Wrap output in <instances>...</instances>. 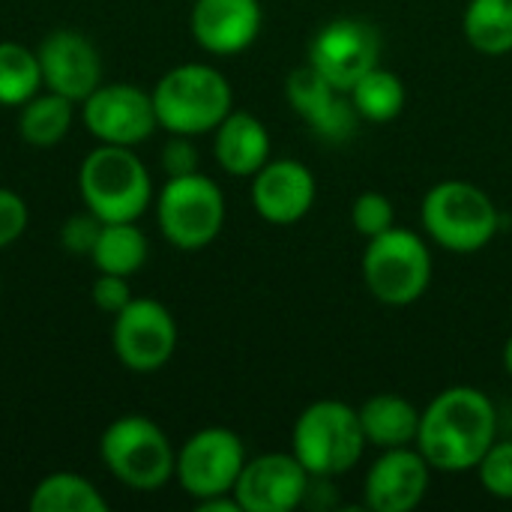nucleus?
Returning <instances> with one entry per match:
<instances>
[{
    "label": "nucleus",
    "mask_w": 512,
    "mask_h": 512,
    "mask_svg": "<svg viewBox=\"0 0 512 512\" xmlns=\"http://www.w3.org/2000/svg\"><path fill=\"white\" fill-rule=\"evenodd\" d=\"M498 435V411L492 399L468 384L441 390L420 414L417 450L432 471L465 474L477 471Z\"/></svg>",
    "instance_id": "nucleus-1"
},
{
    "label": "nucleus",
    "mask_w": 512,
    "mask_h": 512,
    "mask_svg": "<svg viewBox=\"0 0 512 512\" xmlns=\"http://www.w3.org/2000/svg\"><path fill=\"white\" fill-rule=\"evenodd\" d=\"M78 192L99 222H138L153 204V177L135 147L99 144L78 168Z\"/></svg>",
    "instance_id": "nucleus-2"
},
{
    "label": "nucleus",
    "mask_w": 512,
    "mask_h": 512,
    "mask_svg": "<svg viewBox=\"0 0 512 512\" xmlns=\"http://www.w3.org/2000/svg\"><path fill=\"white\" fill-rule=\"evenodd\" d=\"M150 93L159 129L168 135H207L234 111V90L210 63H180L168 69Z\"/></svg>",
    "instance_id": "nucleus-3"
},
{
    "label": "nucleus",
    "mask_w": 512,
    "mask_h": 512,
    "mask_svg": "<svg viewBox=\"0 0 512 512\" xmlns=\"http://www.w3.org/2000/svg\"><path fill=\"white\" fill-rule=\"evenodd\" d=\"M369 441L357 408L339 399L312 402L294 423L291 453L309 471V477H342L354 471Z\"/></svg>",
    "instance_id": "nucleus-4"
},
{
    "label": "nucleus",
    "mask_w": 512,
    "mask_h": 512,
    "mask_svg": "<svg viewBox=\"0 0 512 512\" xmlns=\"http://www.w3.org/2000/svg\"><path fill=\"white\" fill-rule=\"evenodd\" d=\"M420 219L426 234L453 255H474L486 249L501 228L495 201L468 180L435 183L420 204Z\"/></svg>",
    "instance_id": "nucleus-5"
},
{
    "label": "nucleus",
    "mask_w": 512,
    "mask_h": 512,
    "mask_svg": "<svg viewBox=\"0 0 512 512\" xmlns=\"http://www.w3.org/2000/svg\"><path fill=\"white\" fill-rule=\"evenodd\" d=\"M99 456L108 474L135 492H159L174 480L177 450L171 438L144 414H123L99 438Z\"/></svg>",
    "instance_id": "nucleus-6"
},
{
    "label": "nucleus",
    "mask_w": 512,
    "mask_h": 512,
    "mask_svg": "<svg viewBox=\"0 0 512 512\" xmlns=\"http://www.w3.org/2000/svg\"><path fill=\"white\" fill-rule=\"evenodd\" d=\"M363 282L384 306H414L432 282V252L426 240L399 225L372 237L363 252Z\"/></svg>",
    "instance_id": "nucleus-7"
},
{
    "label": "nucleus",
    "mask_w": 512,
    "mask_h": 512,
    "mask_svg": "<svg viewBox=\"0 0 512 512\" xmlns=\"http://www.w3.org/2000/svg\"><path fill=\"white\" fill-rule=\"evenodd\" d=\"M153 204L162 237L180 252L210 246L225 228V195L219 183L201 171L168 177Z\"/></svg>",
    "instance_id": "nucleus-8"
},
{
    "label": "nucleus",
    "mask_w": 512,
    "mask_h": 512,
    "mask_svg": "<svg viewBox=\"0 0 512 512\" xmlns=\"http://www.w3.org/2000/svg\"><path fill=\"white\" fill-rule=\"evenodd\" d=\"M177 321L171 309L153 297H132V303L114 315L111 348L114 357L135 375H153L165 369L177 351Z\"/></svg>",
    "instance_id": "nucleus-9"
},
{
    "label": "nucleus",
    "mask_w": 512,
    "mask_h": 512,
    "mask_svg": "<svg viewBox=\"0 0 512 512\" xmlns=\"http://www.w3.org/2000/svg\"><path fill=\"white\" fill-rule=\"evenodd\" d=\"M243 465L246 447L240 435L225 426H207L177 450L174 477L180 489L198 504L204 498L234 495Z\"/></svg>",
    "instance_id": "nucleus-10"
},
{
    "label": "nucleus",
    "mask_w": 512,
    "mask_h": 512,
    "mask_svg": "<svg viewBox=\"0 0 512 512\" xmlns=\"http://www.w3.org/2000/svg\"><path fill=\"white\" fill-rule=\"evenodd\" d=\"M81 123L90 138L117 147H138L159 129L153 93L129 81H102L81 102Z\"/></svg>",
    "instance_id": "nucleus-11"
},
{
    "label": "nucleus",
    "mask_w": 512,
    "mask_h": 512,
    "mask_svg": "<svg viewBox=\"0 0 512 512\" xmlns=\"http://www.w3.org/2000/svg\"><path fill=\"white\" fill-rule=\"evenodd\" d=\"M381 60V36L369 21L336 18L324 24L309 42V66L333 87L351 90Z\"/></svg>",
    "instance_id": "nucleus-12"
},
{
    "label": "nucleus",
    "mask_w": 512,
    "mask_h": 512,
    "mask_svg": "<svg viewBox=\"0 0 512 512\" xmlns=\"http://www.w3.org/2000/svg\"><path fill=\"white\" fill-rule=\"evenodd\" d=\"M309 480V471L294 453H264L246 459L234 498L243 512H291L303 507Z\"/></svg>",
    "instance_id": "nucleus-13"
},
{
    "label": "nucleus",
    "mask_w": 512,
    "mask_h": 512,
    "mask_svg": "<svg viewBox=\"0 0 512 512\" xmlns=\"http://www.w3.org/2000/svg\"><path fill=\"white\" fill-rule=\"evenodd\" d=\"M285 99H288L291 111L300 114L306 120V126L330 144H342V141L354 138L357 126H360V114H357L351 96L345 90L333 87L309 63L297 66L288 75Z\"/></svg>",
    "instance_id": "nucleus-14"
},
{
    "label": "nucleus",
    "mask_w": 512,
    "mask_h": 512,
    "mask_svg": "<svg viewBox=\"0 0 512 512\" xmlns=\"http://www.w3.org/2000/svg\"><path fill=\"white\" fill-rule=\"evenodd\" d=\"M36 57L42 69V87L72 99L75 105H81L102 84V57L96 45L78 30H51L39 42Z\"/></svg>",
    "instance_id": "nucleus-15"
},
{
    "label": "nucleus",
    "mask_w": 512,
    "mask_h": 512,
    "mask_svg": "<svg viewBox=\"0 0 512 512\" xmlns=\"http://www.w3.org/2000/svg\"><path fill=\"white\" fill-rule=\"evenodd\" d=\"M429 480L432 465L417 447H393L372 462L363 480V501L375 512H411L423 504Z\"/></svg>",
    "instance_id": "nucleus-16"
},
{
    "label": "nucleus",
    "mask_w": 512,
    "mask_h": 512,
    "mask_svg": "<svg viewBox=\"0 0 512 512\" xmlns=\"http://www.w3.org/2000/svg\"><path fill=\"white\" fill-rule=\"evenodd\" d=\"M318 195L315 174L297 159H270L252 174V207L270 225L300 222Z\"/></svg>",
    "instance_id": "nucleus-17"
},
{
    "label": "nucleus",
    "mask_w": 512,
    "mask_h": 512,
    "mask_svg": "<svg viewBox=\"0 0 512 512\" xmlns=\"http://www.w3.org/2000/svg\"><path fill=\"white\" fill-rule=\"evenodd\" d=\"M264 15L258 0H195L189 12L192 39L216 57L246 51L261 33Z\"/></svg>",
    "instance_id": "nucleus-18"
},
{
    "label": "nucleus",
    "mask_w": 512,
    "mask_h": 512,
    "mask_svg": "<svg viewBox=\"0 0 512 512\" xmlns=\"http://www.w3.org/2000/svg\"><path fill=\"white\" fill-rule=\"evenodd\" d=\"M270 132L249 111H231L213 129V156L231 177H252L270 162Z\"/></svg>",
    "instance_id": "nucleus-19"
},
{
    "label": "nucleus",
    "mask_w": 512,
    "mask_h": 512,
    "mask_svg": "<svg viewBox=\"0 0 512 512\" xmlns=\"http://www.w3.org/2000/svg\"><path fill=\"white\" fill-rule=\"evenodd\" d=\"M363 435L372 447L393 450V447H417L420 432V414L414 402H408L399 393H378L366 399L360 408Z\"/></svg>",
    "instance_id": "nucleus-20"
},
{
    "label": "nucleus",
    "mask_w": 512,
    "mask_h": 512,
    "mask_svg": "<svg viewBox=\"0 0 512 512\" xmlns=\"http://www.w3.org/2000/svg\"><path fill=\"white\" fill-rule=\"evenodd\" d=\"M72 120L75 102L42 87L18 108V135L30 147H54L69 135Z\"/></svg>",
    "instance_id": "nucleus-21"
},
{
    "label": "nucleus",
    "mask_w": 512,
    "mask_h": 512,
    "mask_svg": "<svg viewBox=\"0 0 512 512\" xmlns=\"http://www.w3.org/2000/svg\"><path fill=\"white\" fill-rule=\"evenodd\" d=\"M147 255H150L147 234L135 222H102L90 261L99 273L132 276L147 264Z\"/></svg>",
    "instance_id": "nucleus-22"
},
{
    "label": "nucleus",
    "mask_w": 512,
    "mask_h": 512,
    "mask_svg": "<svg viewBox=\"0 0 512 512\" xmlns=\"http://www.w3.org/2000/svg\"><path fill=\"white\" fill-rule=\"evenodd\" d=\"M30 512H108L102 492L81 474L54 471L30 492Z\"/></svg>",
    "instance_id": "nucleus-23"
},
{
    "label": "nucleus",
    "mask_w": 512,
    "mask_h": 512,
    "mask_svg": "<svg viewBox=\"0 0 512 512\" xmlns=\"http://www.w3.org/2000/svg\"><path fill=\"white\" fill-rule=\"evenodd\" d=\"M465 39L474 51L504 57L512 51V0H468L462 15Z\"/></svg>",
    "instance_id": "nucleus-24"
},
{
    "label": "nucleus",
    "mask_w": 512,
    "mask_h": 512,
    "mask_svg": "<svg viewBox=\"0 0 512 512\" xmlns=\"http://www.w3.org/2000/svg\"><path fill=\"white\" fill-rule=\"evenodd\" d=\"M360 120H369V123H390L402 114L405 108V84L396 72L384 69V66H375L369 69L351 90H348Z\"/></svg>",
    "instance_id": "nucleus-25"
},
{
    "label": "nucleus",
    "mask_w": 512,
    "mask_h": 512,
    "mask_svg": "<svg viewBox=\"0 0 512 512\" xmlns=\"http://www.w3.org/2000/svg\"><path fill=\"white\" fill-rule=\"evenodd\" d=\"M42 90V69L36 48L3 39L0 42V105L21 108Z\"/></svg>",
    "instance_id": "nucleus-26"
},
{
    "label": "nucleus",
    "mask_w": 512,
    "mask_h": 512,
    "mask_svg": "<svg viewBox=\"0 0 512 512\" xmlns=\"http://www.w3.org/2000/svg\"><path fill=\"white\" fill-rule=\"evenodd\" d=\"M351 222L360 237L372 240L396 225V207L384 192H360L351 204Z\"/></svg>",
    "instance_id": "nucleus-27"
},
{
    "label": "nucleus",
    "mask_w": 512,
    "mask_h": 512,
    "mask_svg": "<svg viewBox=\"0 0 512 512\" xmlns=\"http://www.w3.org/2000/svg\"><path fill=\"white\" fill-rule=\"evenodd\" d=\"M480 486L498 498V501H512V438L510 441H495L489 453L477 465Z\"/></svg>",
    "instance_id": "nucleus-28"
},
{
    "label": "nucleus",
    "mask_w": 512,
    "mask_h": 512,
    "mask_svg": "<svg viewBox=\"0 0 512 512\" xmlns=\"http://www.w3.org/2000/svg\"><path fill=\"white\" fill-rule=\"evenodd\" d=\"M99 231H102V222H99L90 210L75 213V216H69V219L60 225V246H63L69 255H84V258H90V252H93V246H96V240H99Z\"/></svg>",
    "instance_id": "nucleus-29"
},
{
    "label": "nucleus",
    "mask_w": 512,
    "mask_h": 512,
    "mask_svg": "<svg viewBox=\"0 0 512 512\" xmlns=\"http://www.w3.org/2000/svg\"><path fill=\"white\" fill-rule=\"evenodd\" d=\"M27 222H30V210H27V201L0 186V252L9 249L15 240H21V234L27 231Z\"/></svg>",
    "instance_id": "nucleus-30"
},
{
    "label": "nucleus",
    "mask_w": 512,
    "mask_h": 512,
    "mask_svg": "<svg viewBox=\"0 0 512 512\" xmlns=\"http://www.w3.org/2000/svg\"><path fill=\"white\" fill-rule=\"evenodd\" d=\"M93 306L105 315H117L132 303V288H129V276H117V273H99L93 279L90 288Z\"/></svg>",
    "instance_id": "nucleus-31"
},
{
    "label": "nucleus",
    "mask_w": 512,
    "mask_h": 512,
    "mask_svg": "<svg viewBox=\"0 0 512 512\" xmlns=\"http://www.w3.org/2000/svg\"><path fill=\"white\" fill-rule=\"evenodd\" d=\"M159 165L165 177H183L198 171V147L192 144L189 135H171L159 153Z\"/></svg>",
    "instance_id": "nucleus-32"
},
{
    "label": "nucleus",
    "mask_w": 512,
    "mask_h": 512,
    "mask_svg": "<svg viewBox=\"0 0 512 512\" xmlns=\"http://www.w3.org/2000/svg\"><path fill=\"white\" fill-rule=\"evenodd\" d=\"M198 512H243L234 495H216V498H204L198 501Z\"/></svg>",
    "instance_id": "nucleus-33"
},
{
    "label": "nucleus",
    "mask_w": 512,
    "mask_h": 512,
    "mask_svg": "<svg viewBox=\"0 0 512 512\" xmlns=\"http://www.w3.org/2000/svg\"><path fill=\"white\" fill-rule=\"evenodd\" d=\"M504 369H507V375L512 378V336L507 339V345H504Z\"/></svg>",
    "instance_id": "nucleus-34"
}]
</instances>
